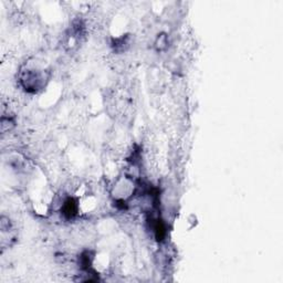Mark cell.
Listing matches in <instances>:
<instances>
[{
  "label": "cell",
  "instance_id": "2",
  "mask_svg": "<svg viewBox=\"0 0 283 283\" xmlns=\"http://www.w3.org/2000/svg\"><path fill=\"white\" fill-rule=\"evenodd\" d=\"M61 212L67 219L74 218L79 212V201L77 198L69 197L63 201L62 207H61Z\"/></svg>",
  "mask_w": 283,
  "mask_h": 283
},
{
  "label": "cell",
  "instance_id": "3",
  "mask_svg": "<svg viewBox=\"0 0 283 283\" xmlns=\"http://www.w3.org/2000/svg\"><path fill=\"white\" fill-rule=\"evenodd\" d=\"M168 47V38L165 34H162L157 37L156 42H155V48L157 51H164Z\"/></svg>",
  "mask_w": 283,
  "mask_h": 283
},
{
  "label": "cell",
  "instance_id": "1",
  "mask_svg": "<svg viewBox=\"0 0 283 283\" xmlns=\"http://www.w3.org/2000/svg\"><path fill=\"white\" fill-rule=\"evenodd\" d=\"M45 80L46 74L44 71L28 69L21 72L20 83L26 91L35 93L45 86Z\"/></svg>",
  "mask_w": 283,
  "mask_h": 283
}]
</instances>
